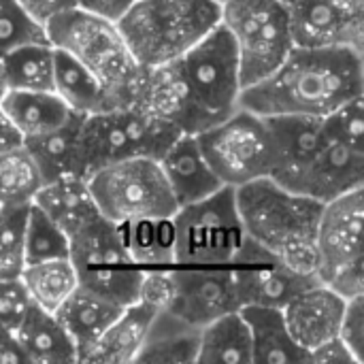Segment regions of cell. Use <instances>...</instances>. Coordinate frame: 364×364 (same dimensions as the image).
Returning a JSON list of instances; mask_svg holds the SVG:
<instances>
[{
	"mask_svg": "<svg viewBox=\"0 0 364 364\" xmlns=\"http://www.w3.org/2000/svg\"><path fill=\"white\" fill-rule=\"evenodd\" d=\"M363 51L296 47L262 81L241 90L239 107L262 117H324L363 96Z\"/></svg>",
	"mask_w": 364,
	"mask_h": 364,
	"instance_id": "1",
	"label": "cell"
},
{
	"mask_svg": "<svg viewBox=\"0 0 364 364\" xmlns=\"http://www.w3.org/2000/svg\"><path fill=\"white\" fill-rule=\"evenodd\" d=\"M245 237L303 273H316V230L322 203L262 177L235 188Z\"/></svg>",
	"mask_w": 364,
	"mask_h": 364,
	"instance_id": "2",
	"label": "cell"
},
{
	"mask_svg": "<svg viewBox=\"0 0 364 364\" xmlns=\"http://www.w3.org/2000/svg\"><path fill=\"white\" fill-rule=\"evenodd\" d=\"M175 68L186 96L183 132L198 134L239 109L243 90L239 58L232 36L222 23L177 58Z\"/></svg>",
	"mask_w": 364,
	"mask_h": 364,
	"instance_id": "3",
	"label": "cell"
},
{
	"mask_svg": "<svg viewBox=\"0 0 364 364\" xmlns=\"http://www.w3.org/2000/svg\"><path fill=\"white\" fill-rule=\"evenodd\" d=\"M215 0H134L117 28L141 66L181 58L220 23Z\"/></svg>",
	"mask_w": 364,
	"mask_h": 364,
	"instance_id": "4",
	"label": "cell"
},
{
	"mask_svg": "<svg viewBox=\"0 0 364 364\" xmlns=\"http://www.w3.org/2000/svg\"><path fill=\"white\" fill-rule=\"evenodd\" d=\"M45 32L51 47L73 55L102 83L115 107H130L143 66L128 49L117 21L75 6L53 17Z\"/></svg>",
	"mask_w": 364,
	"mask_h": 364,
	"instance_id": "5",
	"label": "cell"
},
{
	"mask_svg": "<svg viewBox=\"0 0 364 364\" xmlns=\"http://www.w3.org/2000/svg\"><path fill=\"white\" fill-rule=\"evenodd\" d=\"M181 134L183 132L173 122L132 107L85 115L79 128L81 175L87 179L94 171L128 158L160 160Z\"/></svg>",
	"mask_w": 364,
	"mask_h": 364,
	"instance_id": "6",
	"label": "cell"
},
{
	"mask_svg": "<svg viewBox=\"0 0 364 364\" xmlns=\"http://www.w3.org/2000/svg\"><path fill=\"white\" fill-rule=\"evenodd\" d=\"M220 23L235 41L243 87L269 77L294 49L288 4L279 0H224Z\"/></svg>",
	"mask_w": 364,
	"mask_h": 364,
	"instance_id": "7",
	"label": "cell"
},
{
	"mask_svg": "<svg viewBox=\"0 0 364 364\" xmlns=\"http://www.w3.org/2000/svg\"><path fill=\"white\" fill-rule=\"evenodd\" d=\"M87 188L98 213L113 224L173 218L179 209L160 162L154 158L107 164L87 177Z\"/></svg>",
	"mask_w": 364,
	"mask_h": 364,
	"instance_id": "8",
	"label": "cell"
},
{
	"mask_svg": "<svg viewBox=\"0 0 364 364\" xmlns=\"http://www.w3.org/2000/svg\"><path fill=\"white\" fill-rule=\"evenodd\" d=\"M198 145L224 186L239 188L243 183L271 177L277 164V149L271 128L262 115L237 109L224 122L196 134Z\"/></svg>",
	"mask_w": 364,
	"mask_h": 364,
	"instance_id": "9",
	"label": "cell"
},
{
	"mask_svg": "<svg viewBox=\"0 0 364 364\" xmlns=\"http://www.w3.org/2000/svg\"><path fill=\"white\" fill-rule=\"evenodd\" d=\"M173 226L177 264L226 267L245 241L235 188L230 186L179 207L173 215Z\"/></svg>",
	"mask_w": 364,
	"mask_h": 364,
	"instance_id": "10",
	"label": "cell"
},
{
	"mask_svg": "<svg viewBox=\"0 0 364 364\" xmlns=\"http://www.w3.org/2000/svg\"><path fill=\"white\" fill-rule=\"evenodd\" d=\"M68 241V258L79 286L105 294L124 307L139 299L143 273L124 247L113 222L98 215Z\"/></svg>",
	"mask_w": 364,
	"mask_h": 364,
	"instance_id": "11",
	"label": "cell"
},
{
	"mask_svg": "<svg viewBox=\"0 0 364 364\" xmlns=\"http://www.w3.org/2000/svg\"><path fill=\"white\" fill-rule=\"evenodd\" d=\"M239 307L260 305L284 309L296 294L314 284H320L316 273H303L264 250L250 237L228 264Z\"/></svg>",
	"mask_w": 364,
	"mask_h": 364,
	"instance_id": "12",
	"label": "cell"
},
{
	"mask_svg": "<svg viewBox=\"0 0 364 364\" xmlns=\"http://www.w3.org/2000/svg\"><path fill=\"white\" fill-rule=\"evenodd\" d=\"M288 15L296 47L363 51L364 0H292Z\"/></svg>",
	"mask_w": 364,
	"mask_h": 364,
	"instance_id": "13",
	"label": "cell"
},
{
	"mask_svg": "<svg viewBox=\"0 0 364 364\" xmlns=\"http://www.w3.org/2000/svg\"><path fill=\"white\" fill-rule=\"evenodd\" d=\"M363 230L364 186L322 205L316 230V275L322 284L363 260Z\"/></svg>",
	"mask_w": 364,
	"mask_h": 364,
	"instance_id": "14",
	"label": "cell"
},
{
	"mask_svg": "<svg viewBox=\"0 0 364 364\" xmlns=\"http://www.w3.org/2000/svg\"><path fill=\"white\" fill-rule=\"evenodd\" d=\"M166 309L200 328L224 314L237 311L239 301L228 264H175L173 296Z\"/></svg>",
	"mask_w": 364,
	"mask_h": 364,
	"instance_id": "15",
	"label": "cell"
},
{
	"mask_svg": "<svg viewBox=\"0 0 364 364\" xmlns=\"http://www.w3.org/2000/svg\"><path fill=\"white\" fill-rule=\"evenodd\" d=\"M277 149V164L271 175L275 183L292 190L301 173L326 145L322 117L311 115H273L264 117Z\"/></svg>",
	"mask_w": 364,
	"mask_h": 364,
	"instance_id": "16",
	"label": "cell"
},
{
	"mask_svg": "<svg viewBox=\"0 0 364 364\" xmlns=\"http://www.w3.org/2000/svg\"><path fill=\"white\" fill-rule=\"evenodd\" d=\"M346 303V299H341L322 282L296 294L282 311L286 326L299 348L309 354L318 346L337 337Z\"/></svg>",
	"mask_w": 364,
	"mask_h": 364,
	"instance_id": "17",
	"label": "cell"
},
{
	"mask_svg": "<svg viewBox=\"0 0 364 364\" xmlns=\"http://www.w3.org/2000/svg\"><path fill=\"white\" fill-rule=\"evenodd\" d=\"M364 186V149L326 141L322 151L301 173L290 192L305 194L318 203H328L350 190Z\"/></svg>",
	"mask_w": 364,
	"mask_h": 364,
	"instance_id": "18",
	"label": "cell"
},
{
	"mask_svg": "<svg viewBox=\"0 0 364 364\" xmlns=\"http://www.w3.org/2000/svg\"><path fill=\"white\" fill-rule=\"evenodd\" d=\"M158 162L179 207L207 198L224 188V183L211 171L196 134L183 132L160 156Z\"/></svg>",
	"mask_w": 364,
	"mask_h": 364,
	"instance_id": "19",
	"label": "cell"
},
{
	"mask_svg": "<svg viewBox=\"0 0 364 364\" xmlns=\"http://www.w3.org/2000/svg\"><path fill=\"white\" fill-rule=\"evenodd\" d=\"M124 305L98 294L90 288L77 286L66 301L53 311L77 348V363L92 350L111 322L122 314Z\"/></svg>",
	"mask_w": 364,
	"mask_h": 364,
	"instance_id": "20",
	"label": "cell"
},
{
	"mask_svg": "<svg viewBox=\"0 0 364 364\" xmlns=\"http://www.w3.org/2000/svg\"><path fill=\"white\" fill-rule=\"evenodd\" d=\"M158 311V307L141 299L126 305L122 314L111 322V326L102 333V337L92 346V350L81 358V363H134L143 346V339L149 331V324Z\"/></svg>",
	"mask_w": 364,
	"mask_h": 364,
	"instance_id": "21",
	"label": "cell"
},
{
	"mask_svg": "<svg viewBox=\"0 0 364 364\" xmlns=\"http://www.w3.org/2000/svg\"><path fill=\"white\" fill-rule=\"evenodd\" d=\"M32 205L51 218L68 239L100 215L87 188V179L83 177H62L43 183L34 194Z\"/></svg>",
	"mask_w": 364,
	"mask_h": 364,
	"instance_id": "22",
	"label": "cell"
},
{
	"mask_svg": "<svg viewBox=\"0 0 364 364\" xmlns=\"http://www.w3.org/2000/svg\"><path fill=\"white\" fill-rule=\"evenodd\" d=\"M239 311L250 331L254 363H309V354L292 339L282 309L245 305Z\"/></svg>",
	"mask_w": 364,
	"mask_h": 364,
	"instance_id": "23",
	"label": "cell"
},
{
	"mask_svg": "<svg viewBox=\"0 0 364 364\" xmlns=\"http://www.w3.org/2000/svg\"><path fill=\"white\" fill-rule=\"evenodd\" d=\"M200 326L190 324L168 309H160L149 324L134 363L196 364Z\"/></svg>",
	"mask_w": 364,
	"mask_h": 364,
	"instance_id": "24",
	"label": "cell"
},
{
	"mask_svg": "<svg viewBox=\"0 0 364 364\" xmlns=\"http://www.w3.org/2000/svg\"><path fill=\"white\" fill-rule=\"evenodd\" d=\"M83 117L85 115L73 113L70 119L64 122L60 128L21 141V145L32 156L43 183L62 177H83L79 160V128Z\"/></svg>",
	"mask_w": 364,
	"mask_h": 364,
	"instance_id": "25",
	"label": "cell"
},
{
	"mask_svg": "<svg viewBox=\"0 0 364 364\" xmlns=\"http://www.w3.org/2000/svg\"><path fill=\"white\" fill-rule=\"evenodd\" d=\"M115 226L124 247L128 250L141 273L168 271L177 264L173 218L132 220Z\"/></svg>",
	"mask_w": 364,
	"mask_h": 364,
	"instance_id": "26",
	"label": "cell"
},
{
	"mask_svg": "<svg viewBox=\"0 0 364 364\" xmlns=\"http://www.w3.org/2000/svg\"><path fill=\"white\" fill-rule=\"evenodd\" d=\"M15 339L26 363H77V348L55 314L36 305L21 320Z\"/></svg>",
	"mask_w": 364,
	"mask_h": 364,
	"instance_id": "27",
	"label": "cell"
},
{
	"mask_svg": "<svg viewBox=\"0 0 364 364\" xmlns=\"http://www.w3.org/2000/svg\"><path fill=\"white\" fill-rule=\"evenodd\" d=\"M53 92L64 105L79 113L92 115L109 109H117L102 83L73 55L53 47Z\"/></svg>",
	"mask_w": 364,
	"mask_h": 364,
	"instance_id": "28",
	"label": "cell"
},
{
	"mask_svg": "<svg viewBox=\"0 0 364 364\" xmlns=\"http://www.w3.org/2000/svg\"><path fill=\"white\" fill-rule=\"evenodd\" d=\"M9 122L19 132L21 141L60 128L70 119V111L55 92H19L9 90L0 100Z\"/></svg>",
	"mask_w": 364,
	"mask_h": 364,
	"instance_id": "29",
	"label": "cell"
},
{
	"mask_svg": "<svg viewBox=\"0 0 364 364\" xmlns=\"http://www.w3.org/2000/svg\"><path fill=\"white\" fill-rule=\"evenodd\" d=\"M252 360V339L241 311H230L200 328L196 364H245Z\"/></svg>",
	"mask_w": 364,
	"mask_h": 364,
	"instance_id": "30",
	"label": "cell"
},
{
	"mask_svg": "<svg viewBox=\"0 0 364 364\" xmlns=\"http://www.w3.org/2000/svg\"><path fill=\"white\" fill-rule=\"evenodd\" d=\"M2 70L9 90L53 92V47L51 43H28L4 53Z\"/></svg>",
	"mask_w": 364,
	"mask_h": 364,
	"instance_id": "31",
	"label": "cell"
},
{
	"mask_svg": "<svg viewBox=\"0 0 364 364\" xmlns=\"http://www.w3.org/2000/svg\"><path fill=\"white\" fill-rule=\"evenodd\" d=\"M19 277H21L32 303L51 314L79 286V279H77L70 258H53V260L26 264Z\"/></svg>",
	"mask_w": 364,
	"mask_h": 364,
	"instance_id": "32",
	"label": "cell"
},
{
	"mask_svg": "<svg viewBox=\"0 0 364 364\" xmlns=\"http://www.w3.org/2000/svg\"><path fill=\"white\" fill-rule=\"evenodd\" d=\"M43 177L23 145L0 154V205H32Z\"/></svg>",
	"mask_w": 364,
	"mask_h": 364,
	"instance_id": "33",
	"label": "cell"
},
{
	"mask_svg": "<svg viewBox=\"0 0 364 364\" xmlns=\"http://www.w3.org/2000/svg\"><path fill=\"white\" fill-rule=\"evenodd\" d=\"M68 235L36 205H30L23 228V262L34 264L53 258H68Z\"/></svg>",
	"mask_w": 364,
	"mask_h": 364,
	"instance_id": "34",
	"label": "cell"
},
{
	"mask_svg": "<svg viewBox=\"0 0 364 364\" xmlns=\"http://www.w3.org/2000/svg\"><path fill=\"white\" fill-rule=\"evenodd\" d=\"M30 205L0 207V279L19 277L23 262V228Z\"/></svg>",
	"mask_w": 364,
	"mask_h": 364,
	"instance_id": "35",
	"label": "cell"
},
{
	"mask_svg": "<svg viewBox=\"0 0 364 364\" xmlns=\"http://www.w3.org/2000/svg\"><path fill=\"white\" fill-rule=\"evenodd\" d=\"M28 43H49L45 28L32 21L17 0H0V58Z\"/></svg>",
	"mask_w": 364,
	"mask_h": 364,
	"instance_id": "36",
	"label": "cell"
},
{
	"mask_svg": "<svg viewBox=\"0 0 364 364\" xmlns=\"http://www.w3.org/2000/svg\"><path fill=\"white\" fill-rule=\"evenodd\" d=\"M363 111V96H356V98L343 102L341 107H337L333 113L324 115L322 117V128H324L326 141L341 143V145H348V147H354V149H364Z\"/></svg>",
	"mask_w": 364,
	"mask_h": 364,
	"instance_id": "37",
	"label": "cell"
},
{
	"mask_svg": "<svg viewBox=\"0 0 364 364\" xmlns=\"http://www.w3.org/2000/svg\"><path fill=\"white\" fill-rule=\"evenodd\" d=\"M32 305L21 277L0 279V324L4 328L15 333Z\"/></svg>",
	"mask_w": 364,
	"mask_h": 364,
	"instance_id": "38",
	"label": "cell"
},
{
	"mask_svg": "<svg viewBox=\"0 0 364 364\" xmlns=\"http://www.w3.org/2000/svg\"><path fill=\"white\" fill-rule=\"evenodd\" d=\"M364 296H356L346 303V311L339 326V339L348 346V350L354 354L356 363L364 360Z\"/></svg>",
	"mask_w": 364,
	"mask_h": 364,
	"instance_id": "39",
	"label": "cell"
},
{
	"mask_svg": "<svg viewBox=\"0 0 364 364\" xmlns=\"http://www.w3.org/2000/svg\"><path fill=\"white\" fill-rule=\"evenodd\" d=\"M326 286L335 290L341 299L352 301L356 296H364V277H363V260L341 269L337 275H333Z\"/></svg>",
	"mask_w": 364,
	"mask_h": 364,
	"instance_id": "40",
	"label": "cell"
},
{
	"mask_svg": "<svg viewBox=\"0 0 364 364\" xmlns=\"http://www.w3.org/2000/svg\"><path fill=\"white\" fill-rule=\"evenodd\" d=\"M17 4L23 9V13L36 21L38 26H47L53 17L70 11L77 6L75 0H17Z\"/></svg>",
	"mask_w": 364,
	"mask_h": 364,
	"instance_id": "41",
	"label": "cell"
},
{
	"mask_svg": "<svg viewBox=\"0 0 364 364\" xmlns=\"http://www.w3.org/2000/svg\"><path fill=\"white\" fill-rule=\"evenodd\" d=\"M309 363H356L354 354L348 350V346L339 339L333 337L326 343L318 346L316 350L309 352Z\"/></svg>",
	"mask_w": 364,
	"mask_h": 364,
	"instance_id": "42",
	"label": "cell"
},
{
	"mask_svg": "<svg viewBox=\"0 0 364 364\" xmlns=\"http://www.w3.org/2000/svg\"><path fill=\"white\" fill-rule=\"evenodd\" d=\"M79 9L117 21L134 0H75Z\"/></svg>",
	"mask_w": 364,
	"mask_h": 364,
	"instance_id": "43",
	"label": "cell"
},
{
	"mask_svg": "<svg viewBox=\"0 0 364 364\" xmlns=\"http://www.w3.org/2000/svg\"><path fill=\"white\" fill-rule=\"evenodd\" d=\"M0 363H26L23 352L17 346L15 333L0 324Z\"/></svg>",
	"mask_w": 364,
	"mask_h": 364,
	"instance_id": "44",
	"label": "cell"
},
{
	"mask_svg": "<svg viewBox=\"0 0 364 364\" xmlns=\"http://www.w3.org/2000/svg\"><path fill=\"white\" fill-rule=\"evenodd\" d=\"M19 145H21V136L0 107V154H4L13 147H19Z\"/></svg>",
	"mask_w": 364,
	"mask_h": 364,
	"instance_id": "45",
	"label": "cell"
},
{
	"mask_svg": "<svg viewBox=\"0 0 364 364\" xmlns=\"http://www.w3.org/2000/svg\"><path fill=\"white\" fill-rule=\"evenodd\" d=\"M6 92H9V87H6V79H4V70H2V60H0V100L4 98Z\"/></svg>",
	"mask_w": 364,
	"mask_h": 364,
	"instance_id": "46",
	"label": "cell"
},
{
	"mask_svg": "<svg viewBox=\"0 0 364 364\" xmlns=\"http://www.w3.org/2000/svg\"><path fill=\"white\" fill-rule=\"evenodd\" d=\"M279 2H284V4H290L292 0H279Z\"/></svg>",
	"mask_w": 364,
	"mask_h": 364,
	"instance_id": "47",
	"label": "cell"
},
{
	"mask_svg": "<svg viewBox=\"0 0 364 364\" xmlns=\"http://www.w3.org/2000/svg\"><path fill=\"white\" fill-rule=\"evenodd\" d=\"M215 2H220V4H222V2H224V0H215Z\"/></svg>",
	"mask_w": 364,
	"mask_h": 364,
	"instance_id": "48",
	"label": "cell"
},
{
	"mask_svg": "<svg viewBox=\"0 0 364 364\" xmlns=\"http://www.w3.org/2000/svg\"><path fill=\"white\" fill-rule=\"evenodd\" d=\"M0 207H2V205H0Z\"/></svg>",
	"mask_w": 364,
	"mask_h": 364,
	"instance_id": "49",
	"label": "cell"
}]
</instances>
